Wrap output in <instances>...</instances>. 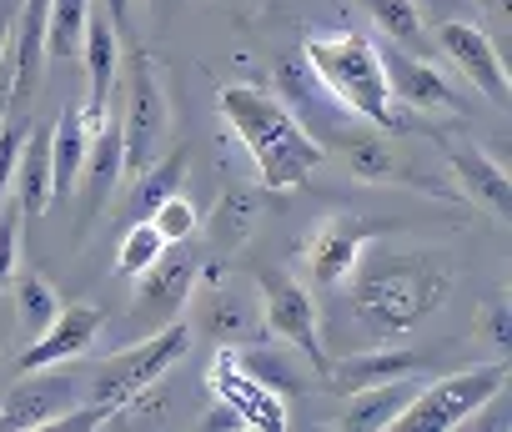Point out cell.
<instances>
[{
    "label": "cell",
    "instance_id": "obj_21",
    "mask_svg": "<svg viewBox=\"0 0 512 432\" xmlns=\"http://www.w3.org/2000/svg\"><path fill=\"white\" fill-rule=\"evenodd\" d=\"M96 121L101 116H91L86 106H66L56 116V126H51V201H66L76 191V176H81Z\"/></svg>",
    "mask_w": 512,
    "mask_h": 432
},
{
    "label": "cell",
    "instance_id": "obj_22",
    "mask_svg": "<svg viewBox=\"0 0 512 432\" xmlns=\"http://www.w3.org/2000/svg\"><path fill=\"white\" fill-rule=\"evenodd\" d=\"M81 51H86V76H91V96H86V111L91 116H106L111 111V91H116V76H121V31L111 26V16H96L86 21V36H81Z\"/></svg>",
    "mask_w": 512,
    "mask_h": 432
},
{
    "label": "cell",
    "instance_id": "obj_18",
    "mask_svg": "<svg viewBox=\"0 0 512 432\" xmlns=\"http://www.w3.org/2000/svg\"><path fill=\"white\" fill-rule=\"evenodd\" d=\"M422 367V352H412V347H377V352H352L347 362H327V372H322V382H327V392H342V397H352V392H362V387H377V382H392V377H407V372H417Z\"/></svg>",
    "mask_w": 512,
    "mask_h": 432
},
{
    "label": "cell",
    "instance_id": "obj_7",
    "mask_svg": "<svg viewBox=\"0 0 512 432\" xmlns=\"http://www.w3.org/2000/svg\"><path fill=\"white\" fill-rule=\"evenodd\" d=\"M91 397V367H31L6 397H0V432H41V427H61V417H71L81 402Z\"/></svg>",
    "mask_w": 512,
    "mask_h": 432
},
{
    "label": "cell",
    "instance_id": "obj_6",
    "mask_svg": "<svg viewBox=\"0 0 512 432\" xmlns=\"http://www.w3.org/2000/svg\"><path fill=\"white\" fill-rule=\"evenodd\" d=\"M507 392V357L487 362V367H467V372H452L432 387H417V397L397 412V432H457L467 427L487 397Z\"/></svg>",
    "mask_w": 512,
    "mask_h": 432
},
{
    "label": "cell",
    "instance_id": "obj_8",
    "mask_svg": "<svg viewBox=\"0 0 512 432\" xmlns=\"http://www.w3.org/2000/svg\"><path fill=\"white\" fill-rule=\"evenodd\" d=\"M251 282H256V297H262V327H267V337L292 342L312 362V372L322 377L332 357L322 347V312H317L312 287L297 282L287 267H256Z\"/></svg>",
    "mask_w": 512,
    "mask_h": 432
},
{
    "label": "cell",
    "instance_id": "obj_25",
    "mask_svg": "<svg viewBox=\"0 0 512 432\" xmlns=\"http://www.w3.org/2000/svg\"><path fill=\"white\" fill-rule=\"evenodd\" d=\"M11 191H16V206L26 216H41L51 206V131L46 126H31L21 161H16V176H11Z\"/></svg>",
    "mask_w": 512,
    "mask_h": 432
},
{
    "label": "cell",
    "instance_id": "obj_2",
    "mask_svg": "<svg viewBox=\"0 0 512 432\" xmlns=\"http://www.w3.org/2000/svg\"><path fill=\"white\" fill-rule=\"evenodd\" d=\"M216 111H221L226 131L241 141V151L251 156L262 191H297L327 161V146L287 111V101L277 91L221 86L216 91Z\"/></svg>",
    "mask_w": 512,
    "mask_h": 432
},
{
    "label": "cell",
    "instance_id": "obj_36",
    "mask_svg": "<svg viewBox=\"0 0 512 432\" xmlns=\"http://www.w3.org/2000/svg\"><path fill=\"white\" fill-rule=\"evenodd\" d=\"M11 36H16V11H11V6H0V56L11 51Z\"/></svg>",
    "mask_w": 512,
    "mask_h": 432
},
{
    "label": "cell",
    "instance_id": "obj_19",
    "mask_svg": "<svg viewBox=\"0 0 512 432\" xmlns=\"http://www.w3.org/2000/svg\"><path fill=\"white\" fill-rule=\"evenodd\" d=\"M256 227H262V196H256V191H221L216 206L201 216L196 232L206 237L211 257H236L251 242Z\"/></svg>",
    "mask_w": 512,
    "mask_h": 432
},
{
    "label": "cell",
    "instance_id": "obj_9",
    "mask_svg": "<svg viewBox=\"0 0 512 432\" xmlns=\"http://www.w3.org/2000/svg\"><path fill=\"white\" fill-rule=\"evenodd\" d=\"M116 121H121V146H126V176H136L166 151V136H171L166 81L146 51H136L126 66V111H116Z\"/></svg>",
    "mask_w": 512,
    "mask_h": 432
},
{
    "label": "cell",
    "instance_id": "obj_1",
    "mask_svg": "<svg viewBox=\"0 0 512 432\" xmlns=\"http://www.w3.org/2000/svg\"><path fill=\"white\" fill-rule=\"evenodd\" d=\"M452 262L447 252H362V262L352 267V317L377 337V342H397L407 332H417L432 312H442V302L452 297Z\"/></svg>",
    "mask_w": 512,
    "mask_h": 432
},
{
    "label": "cell",
    "instance_id": "obj_4",
    "mask_svg": "<svg viewBox=\"0 0 512 432\" xmlns=\"http://www.w3.org/2000/svg\"><path fill=\"white\" fill-rule=\"evenodd\" d=\"M191 337H196L191 322L176 317V322H166V327L136 337L126 352L96 362V367H91V397H86L71 417H61V427H66V432H71V427H76V432H81V427H106L111 407H121V402L136 397L141 387H156V382L191 352Z\"/></svg>",
    "mask_w": 512,
    "mask_h": 432
},
{
    "label": "cell",
    "instance_id": "obj_32",
    "mask_svg": "<svg viewBox=\"0 0 512 432\" xmlns=\"http://www.w3.org/2000/svg\"><path fill=\"white\" fill-rule=\"evenodd\" d=\"M21 227H26V211L11 201H0V292H6L21 272Z\"/></svg>",
    "mask_w": 512,
    "mask_h": 432
},
{
    "label": "cell",
    "instance_id": "obj_34",
    "mask_svg": "<svg viewBox=\"0 0 512 432\" xmlns=\"http://www.w3.org/2000/svg\"><path fill=\"white\" fill-rule=\"evenodd\" d=\"M482 337L497 347V357H507L512 352V302H507V292H497L487 307H482Z\"/></svg>",
    "mask_w": 512,
    "mask_h": 432
},
{
    "label": "cell",
    "instance_id": "obj_29",
    "mask_svg": "<svg viewBox=\"0 0 512 432\" xmlns=\"http://www.w3.org/2000/svg\"><path fill=\"white\" fill-rule=\"evenodd\" d=\"M16 322H21V332L26 337H41L46 327H51V317L61 312V297H56V287L46 282V277H36V272H16Z\"/></svg>",
    "mask_w": 512,
    "mask_h": 432
},
{
    "label": "cell",
    "instance_id": "obj_13",
    "mask_svg": "<svg viewBox=\"0 0 512 432\" xmlns=\"http://www.w3.org/2000/svg\"><path fill=\"white\" fill-rule=\"evenodd\" d=\"M382 71H387V86H392V101L417 116V121H432V116H467L462 96L452 91V81L432 66V61H417L412 51L392 46L382 51Z\"/></svg>",
    "mask_w": 512,
    "mask_h": 432
},
{
    "label": "cell",
    "instance_id": "obj_24",
    "mask_svg": "<svg viewBox=\"0 0 512 432\" xmlns=\"http://www.w3.org/2000/svg\"><path fill=\"white\" fill-rule=\"evenodd\" d=\"M417 387L422 382L407 372V377H392V382H377V387L352 392V407H347L342 427H352V432H382V427H392L397 412L417 397Z\"/></svg>",
    "mask_w": 512,
    "mask_h": 432
},
{
    "label": "cell",
    "instance_id": "obj_15",
    "mask_svg": "<svg viewBox=\"0 0 512 432\" xmlns=\"http://www.w3.org/2000/svg\"><path fill=\"white\" fill-rule=\"evenodd\" d=\"M121 181H126L121 121H116V111H106V116L96 121V131H91V146H86V161H81V176H76V191H81V222H86V227L106 211V201L116 196Z\"/></svg>",
    "mask_w": 512,
    "mask_h": 432
},
{
    "label": "cell",
    "instance_id": "obj_20",
    "mask_svg": "<svg viewBox=\"0 0 512 432\" xmlns=\"http://www.w3.org/2000/svg\"><path fill=\"white\" fill-rule=\"evenodd\" d=\"M236 362L262 382V387H272V392H282V397H297V392H307L312 387V367H307V357L292 347V342H267V337H256V342H246V347H236Z\"/></svg>",
    "mask_w": 512,
    "mask_h": 432
},
{
    "label": "cell",
    "instance_id": "obj_11",
    "mask_svg": "<svg viewBox=\"0 0 512 432\" xmlns=\"http://www.w3.org/2000/svg\"><path fill=\"white\" fill-rule=\"evenodd\" d=\"M196 267L201 257H186V252H161L141 277H136V292H131V312H126V327L131 332H156L176 317H186V302H191V282H196Z\"/></svg>",
    "mask_w": 512,
    "mask_h": 432
},
{
    "label": "cell",
    "instance_id": "obj_38",
    "mask_svg": "<svg viewBox=\"0 0 512 432\" xmlns=\"http://www.w3.org/2000/svg\"><path fill=\"white\" fill-rule=\"evenodd\" d=\"M106 16H111V26L121 31V26H126V16H131V0H106Z\"/></svg>",
    "mask_w": 512,
    "mask_h": 432
},
{
    "label": "cell",
    "instance_id": "obj_31",
    "mask_svg": "<svg viewBox=\"0 0 512 432\" xmlns=\"http://www.w3.org/2000/svg\"><path fill=\"white\" fill-rule=\"evenodd\" d=\"M151 227L166 237V247H181V242H191V237H196V227H201V211H196V201H191L186 191H171L166 201H156V211H151Z\"/></svg>",
    "mask_w": 512,
    "mask_h": 432
},
{
    "label": "cell",
    "instance_id": "obj_30",
    "mask_svg": "<svg viewBox=\"0 0 512 432\" xmlns=\"http://www.w3.org/2000/svg\"><path fill=\"white\" fill-rule=\"evenodd\" d=\"M166 252V237L151 227V216H141V222H131L126 227V237H121V252H116V272L121 277H141L156 257Z\"/></svg>",
    "mask_w": 512,
    "mask_h": 432
},
{
    "label": "cell",
    "instance_id": "obj_3",
    "mask_svg": "<svg viewBox=\"0 0 512 432\" xmlns=\"http://www.w3.org/2000/svg\"><path fill=\"white\" fill-rule=\"evenodd\" d=\"M302 56H307L312 76L322 81V91L337 106H347L352 116L372 121L377 131L402 136V131L422 126L417 116H407L392 101V86H387V71H382V51L367 36H357V31H322V36H312L302 46Z\"/></svg>",
    "mask_w": 512,
    "mask_h": 432
},
{
    "label": "cell",
    "instance_id": "obj_23",
    "mask_svg": "<svg viewBox=\"0 0 512 432\" xmlns=\"http://www.w3.org/2000/svg\"><path fill=\"white\" fill-rule=\"evenodd\" d=\"M327 146L347 156V166H352V176H357V181H402V176H397V171H402V161H397V151H392L387 131H377V126H372V121H362V116H352V121L327 141Z\"/></svg>",
    "mask_w": 512,
    "mask_h": 432
},
{
    "label": "cell",
    "instance_id": "obj_35",
    "mask_svg": "<svg viewBox=\"0 0 512 432\" xmlns=\"http://www.w3.org/2000/svg\"><path fill=\"white\" fill-rule=\"evenodd\" d=\"M201 432H246V422H241V412H236V407L216 402V407L201 417Z\"/></svg>",
    "mask_w": 512,
    "mask_h": 432
},
{
    "label": "cell",
    "instance_id": "obj_16",
    "mask_svg": "<svg viewBox=\"0 0 512 432\" xmlns=\"http://www.w3.org/2000/svg\"><path fill=\"white\" fill-rule=\"evenodd\" d=\"M106 312L96 302H71L51 317V327L41 337H31V347L21 352V372L31 367H56V362H76L81 352H91V342L101 337Z\"/></svg>",
    "mask_w": 512,
    "mask_h": 432
},
{
    "label": "cell",
    "instance_id": "obj_14",
    "mask_svg": "<svg viewBox=\"0 0 512 432\" xmlns=\"http://www.w3.org/2000/svg\"><path fill=\"white\" fill-rule=\"evenodd\" d=\"M437 46H442V56L472 81V91H482L497 111L512 106L507 66H502V56H497V46H492L487 31H477V26H467V21H442V26H437Z\"/></svg>",
    "mask_w": 512,
    "mask_h": 432
},
{
    "label": "cell",
    "instance_id": "obj_39",
    "mask_svg": "<svg viewBox=\"0 0 512 432\" xmlns=\"http://www.w3.org/2000/svg\"><path fill=\"white\" fill-rule=\"evenodd\" d=\"M146 6H156L161 16H171V11H181V6H186V0H146Z\"/></svg>",
    "mask_w": 512,
    "mask_h": 432
},
{
    "label": "cell",
    "instance_id": "obj_5",
    "mask_svg": "<svg viewBox=\"0 0 512 432\" xmlns=\"http://www.w3.org/2000/svg\"><path fill=\"white\" fill-rule=\"evenodd\" d=\"M191 332L216 342V347H246L256 337H267L262 327V297H256V282L251 272H231L226 257H211L196 267V282H191Z\"/></svg>",
    "mask_w": 512,
    "mask_h": 432
},
{
    "label": "cell",
    "instance_id": "obj_37",
    "mask_svg": "<svg viewBox=\"0 0 512 432\" xmlns=\"http://www.w3.org/2000/svg\"><path fill=\"white\" fill-rule=\"evenodd\" d=\"M477 6H482L492 21H512V0H477Z\"/></svg>",
    "mask_w": 512,
    "mask_h": 432
},
{
    "label": "cell",
    "instance_id": "obj_17",
    "mask_svg": "<svg viewBox=\"0 0 512 432\" xmlns=\"http://www.w3.org/2000/svg\"><path fill=\"white\" fill-rule=\"evenodd\" d=\"M447 171L472 206H482L497 222H512V176L497 156H487L482 146H447Z\"/></svg>",
    "mask_w": 512,
    "mask_h": 432
},
{
    "label": "cell",
    "instance_id": "obj_33",
    "mask_svg": "<svg viewBox=\"0 0 512 432\" xmlns=\"http://www.w3.org/2000/svg\"><path fill=\"white\" fill-rule=\"evenodd\" d=\"M26 136H31V116H6L0 121V201H6V191H11V176H16Z\"/></svg>",
    "mask_w": 512,
    "mask_h": 432
},
{
    "label": "cell",
    "instance_id": "obj_10",
    "mask_svg": "<svg viewBox=\"0 0 512 432\" xmlns=\"http://www.w3.org/2000/svg\"><path fill=\"white\" fill-rule=\"evenodd\" d=\"M397 227L382 222V216H352V211H332L327 222L312 232L307 242V267L317 287H347L352 267L362 262V252L382 237H392Z\"/></svg>",
    "mask_w": 512,
    "mask_h": 432
},
{
    "label": "cell",
    "instance_id": "obj_26",
    "mask_svg": "<svg viewBox=\"0 0 512 432\" xmlns=\"http://www.w3.org/2000/svg\"><path fill=\"white\" fill-rule=\"evenodd\" d=\"M186 171H191V156L176 146V151H161L146 171H136V186H131V222H141V216H151L156 211V201H166L171 191H181V181H186Z\"/></svg>",
    "mask_w": 512,
    "mask_h": 432
},
{
    "label": "cell",
    "instance_id": "obj_12",
    "mask_svg": "<svg viewBox=\"0 0 512 432\" xmlns=\"http://www.w3.org/2000/svg\"><path fill=\"white\" fill-rule=\"evenodd\" d=\"M206 382H211L216 402H226V407L241 412L246 432H287V422H292V417H287V397L256 382V377L236 362V347H216V357H211V367H206Z\"/></svg>",
    "mask_w": 512,
    "mask_h": 432
},
{
    "label": "cell",
    "instance_id": "obj_28",
    "mask_svg": "<svg viewBox=\"0 0 512 432\" xmlns=\"http://www.w3.org/2000/svg\"><path fill=\"white\" fill-rule=\"evenodd\" d=\"M91 21V0H51L46 6V61L76 56Z\"/></svg>",
    "mask_w": 512,
    "mask_h": 432
},
{
    "label": "cell",
    "instance_id": "obj_27",
    "mask_svg": "<svg viewBox=\"0 0 512 432\" xmlns=\"http://www.w3.org/2000/svg\"><path fill=\"white\" fill-rule=\"evenodd\" d=\"M362 11L372 16V26H377L392 46H402V51H422V46H427V26H422V16H417L412 0H362Z\"/></svg>",
    "mask_w": 512,
    "mask_h": 432
}]
</instances>
